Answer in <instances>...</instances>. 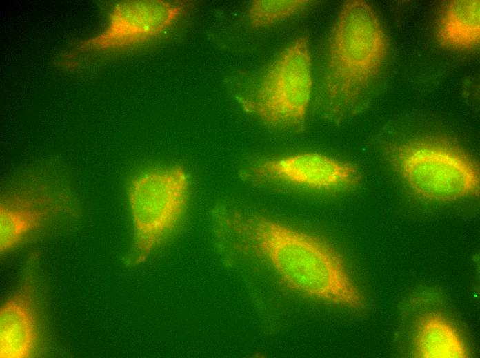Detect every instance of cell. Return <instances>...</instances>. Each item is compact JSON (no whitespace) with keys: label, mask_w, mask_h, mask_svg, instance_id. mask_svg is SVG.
Listing matches in <instances>:
<instances>
[{"label":"cell","mask_w":480,"mask_h":358,"mask_svg":"<svg viewBox=\"0 0 480 358\" xmlns=\"http://www.w3.org/2000/svg\"><path fill=\"white\" fill-rule=\"evenodd\" d=\"M212 216L219 245L265 262L292 291L353 310L366 308L342 255L323 237L224 204Z\"/></svg>","instance_id":"cell-1"},{"label":"cell","mask_w":480,"mask_h":358,"mask_svg":"<svg viewBox=\"0 0 480 358\" xmlns=\"http://www.w3.org/2000/svg\"><path fill=\"white\" fill-rule=\"evenodd\" d=\"M388 39L377 12L363 0L345 1L330 35L325 78L327 109L350 110L381 69Z\"/></svg>","instance_id":"cell-2"},{"label":"cell","mask_w":480,"mask_h":358,"mask_svg":"<svg viewBox=\"0 0 480 358\" xmlns=\"http://www.w3.org/2000/svg\"><path fill=\"white\" fill-rule=\"evenodd\" d=\"M312 86L308 38L284 48L250 88L237 96L241 107L266 127L298 134L304 129Z\"/></svg>","instance_id":"cell-3"},{"label":"cell","mask_w":480,"mask_h":358,"mask_svg":"<svg viewBox=\"0 0 480 358\" xmlns=\"http://www.w3.org/2000/svg\"><path fill=\"white\" fill-rule=\"evenodd\" d=\"M190 182L179 165L143 171L130 179L127 197L133 224L128 263L144 262L179 227L188 205Z\"/></svg>","instance_id":"cell-4"},{"label":"cell","mask_w":480,"mask_h":358,"mask_svg":"<svg viewBox=\"0 0 480 358\" xmlns=\"http://www.w3.org/2000/svg\"><path fill=\"white\" fill-rule=\"evenodd\" d=\"M390 161L409 187L428 200L450 202L479 195L477 163L446 141L403 143L392 150Z\"/></svg>","instance_id":"cell-5"},{"label":"cell","mask_w":480,"mask_h":358,"mask_svg":"<svg viewBox=\"0 0 480 358\" xmlns=\"http://www.w3.org/2000/svg\"><path fill=\"white\" fill-rule=\"evenodd\" d=\"M238 173L243 181L256 187L317 193L349 191L362 180L355 165L317 152L255 159L243 165Z\"/></svg>","instance_id":"cell-6"},{"label":"cell","mask_w":480,"mask_h":358,"mask_svg":"<svg viewBox=\"0 0 480 358\" xmlns=\"http://www.w3.org/2000/svg\"><path fill=\"white\" fill-rule=\"evenodd\" d=\"M183 10L182 3L166 1H120L112 8L104 30L79 47L111 50L141 44L168 29Z\"/></svg>","instance_id":"cell-7"},{"label":"cell","mask_w":480,"mask_h":358,"mask_svg":"<svg viewBox=\"0 0 480 358\" xmlns=\"http://www.w3.org/2000/svg\"><path fill=\"white\" fill-rule=\"evenodd\" d=\"M37 280L28 268L19 286L0 309V358H29L40 341Z\"/></svg>","instance_id":"cell-8"},{"label":"cell","mask_w":480,"mask_h":358,"mask_svg":"<svg viewBox=\"0 0 480 358\" xmlns=\"http://www.w3.org/2000/svg\"><path fill=\"white\" fill-rule=\"evenodd\" d=\"M65 207L61 198L43 189L23 187L4 193L0 201L1 254L15 249Z\"/></svg>","instance_id":"cell-9"},{"label":"cell","mask_w":480,"mask_h":358,"mask_svg":"<svg viewBox=\"0 0 480 358\" xmlns=\"http://www.w3.org/2000/svg\"><path fill=\"white\" fill-rule=\"evenodd\" d=\"M414 355L419 358H466L469 353L453 324L443 315L430 313L418 321Z\"/></svg>","instance_id":"cell-10"},{"label":"cell","mask_w":480,"mask_h":358,"mask_svg":"<svg viewBox=\"0 0 480 358\" xmlns=\"http://www.w3.org/2000/svg\"><path fill=\"white\" fill-rule=\"evenodd\" d=\"M479 0L451 1L442 9L437 24L439 41L451 49L477 47L480 38Z\"/></svg>","instance_id":"cell-11"},{"label":"cell","mask_w":480,"mask_h":358,"mask_svg":"<svg viewBox=\"0 0 480 358\" xmlns=\"http://www.w3.org/2000/svg\"><path fill=\"white\" fill-rule=\"evenodd\" d=\"M309 0H256L248 8V17L256 28L268 26L284 21L308 8Z\"/></svg>","instance_id":"cell-12"}]
</instances>
